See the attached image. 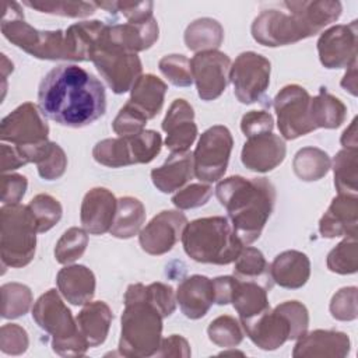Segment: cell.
<instances>
[{"label": "cell", "mask_w": 358, "mask_h": 358, "mask_svg": "<svg viewBox=\"0 0 358 358\" xmlns=\"http://www.w3.org/2000/svg\"><path fill=\"white\" fill-rule=\"evenodd\" d=\"M41 112L50 120L67 127H84L106 110L103 84L76 64L53 67L38 90Z\"/></svg>", "instance_id": "6da1fadb"}, {"label": "cell", "mask_w": 358, "mask_h": 358, "mask_svg": "<svg viewBox=\"0 0 358 358\" xmlns=\"http://www.w3.org/2000/svg\"><path fill=\"white\" fill-rule=\"evenodd\" d=\"M281 8L262 11L252 24L253 39L263 46H285L319 34L338 20L340 1H284Z\"/></svg>", "instance_id": "7a4b0ae2"}, {"label": "cell", "mask_w": 358, "mask_h": 358, "mask_svg": "<svg viewBox=\"0 0 358 358\" xmlns=\"http://www.w3.org/2000/svg\"><path fill=\"white\" fill-rule=\"evenodd\" d=\"M217 199L228 213L229 222L243 245L262 234L275 203L274 186L266 178L229 176L218 182Z\"/></svg>", "instance_id": "3957f363"}, {"label": "cell", "mask_w": 358, "mask_h": 358, "mask_svg": "<svg viewBox=\"0 0 358 358\" xmlns=\"http://www.w3.org/2000/svg\"><path fill=\"white\" fill-rule=\"evenodd\" d=\"M144 284H131L124 292V310L122 313V330L119 352L124 357L155 355L161 344L162 316L144 299Z\"/></svg>", "instance_id": "277c9868"}, {"label": "cell", "mask_w": 358, "mask_h": 358, "mask_svg": "<svg viewBox=\"0 0 358 358\" xmlns=\"http://www.w3.org/2000/svg\"><path fill=\"white\" fill-rule=\"evenodd\" d=\"M182 245L189 257L210 264H229L243 249L229 220L218 215L187 222L182 232Z\"/></svg>", "instance_id": "5b68a950"}, {"label": "cell", "mask_w": 358, "mask_h": 358, "mask_svg": "<svg viewBox=\"0 0 358 358\" xmlns=\"http://www.w3.org/2000/svg\"><path fill=\"white\" fill-rule=\"evenodd\" d=\"M3 10L1 34L13 45L38 59L74 60L66 31H39L31 27L15 1H4Z\"/></svg>", "instance_id": "8992f818"}, {"label": "cell", "mask_w": 358, "mask_h": 358, "mask_svg": "<svg viewBox=\"0 0 358 358\" xmlns=\"http://www.w3.org/2000/svg\"><path fill=\"white\" fill-rule=\"evenodd\" d=\"M36 324L52 336L53 351L62 357L84 355L90 348L70 309L56 289L42 294L32 308Z\"/></svg>", "instance_id": "52a82bcc"}, {"label": "cell", "mask_w": 358, "mask_h": 358, "mask_svg": "<svg viewBox=\"0 0 358 358\" xmlns=\"http://www.w3.org/2000/svg\"><path fill=\"white\" fill-rule=\"evenodd\" d=\"M36 222L28 206L3 204L0 208V256L3 267H24L36 249Z\"/></svg>", "instance_id": "ba28073f"}, {"label": "cell", "mask_w": 358, "mask_h": 358, "mask_svg": "<svg viewBox=\"0 0 358 358\" xmlns=\"http://www.w3.org/2000/svg\"><path fill=\"white\" fill-rule=\"evenodd\" d=\"M108 27L95 42L90 53V60L95 64L102 78L115 94H123L134 85L141 76V60L137 53L127 52L108 39Z\"/></svg>", "instance_id": "9c48e42d"}, {"label": "cell", "mask_w": 358, "mask_h": 358, "mask_svg": "<svg viewBox=\"0 0 358 358\" xmlns=\"http://www.w3.org/2000/svg\"><path fill=\"white\" fill-rule=\"evenodd\" d=\"M234 138L231 131L221 124L207 129L193 152L194 175L201 182H217L227 171Z\"/></svg>", "instance_id": "30bf717a"}, {"label": "cell", "mask_w": 358, "mask_h": 358, "mask_svg": "<svg viewBox=\"0 0 358 358\" xmlns=\"http://www.w3.org/2000/svg\"><path fill=\"white\" fill-rule=\"evenodd\" d=\"M310 95L296 84L285 85L274 98L278 130L285 140H295L315 130L309 113Z\"/></svg>", "instance_id": "8fae6325"}, {"label": "cell", "mask_w": 358, "mask_h": 358, "mask_svg": "<svg viewBox=\"0 0 358 358\" xmlns=\"http://www.w3.org/2000/svg\"><path fill=\"white\" fill-rule=\"evenodd\" d=\"M270 62L256 53H241L231 66L229 80L234 84V92L239 102H259L270 84Z\"/></svg>", "instance_id": "7c38bea8"}, {"label": "cell", "mask_w": 358, "mask_h": 358, "mask_svg": "<svg viewBox=\"0 0 358 358\" xmlns=\"http://www.w3.org/2000/svg\"><path fill=\"white\" fill-rule=\"evenodd\" d=\"M49 126L45 115L32 102H25L7 115L0 124V138L18 147H31L48 141Z\"/></svg>", "instance_id": "4fadbf2b"}, {"label": "cell", "mask_w": 358, "mask_h": 358, "mask_svg": "<svg viewBox=\"0 0 358 358\" xmlns=\"http://www.w3.org/2000/svg\"><path fill=\"white\" fill-rule=\"evenodd\" d=\"M193 81L203 101L218 98L229 83L231 59L218 50L199 52L190 60Z\"/></svg>", "instance_id": "5bb4252c"}, {"label": "cell", "mask_w": 358, "mask_h": 358, "mask_svg": "<svg viewBox=\"0 0 358 358\" xmlns=\"http://www.w3.org/2000/svg\"><path fill=\"white\" fill-rule=\"evenodd\" d=\"M357 21L326 29L317 41L320 63L326 69H343L357 62Z\"/></svg>", "instance_id": "9a60e30c"}, {"label": "cell", "mask_w": 358, "mask_h": 358, "mask_svg": "<svg viewBox=\"0 0 358 358\" xmlns=\"http://www.w3.org/2000/svg\"><path fill=\"white\" fill-rule=\"evenodd\" d=\"M186 224L187 218L183 213L175 210L161 211L140 231L141 249L154 256L169 252L182 236Z\"/></svg>", "instance_id": "2e32d148"}, {"label": "cell", "mask_w": 358, "mask_h": 358, "mask_svg": "<svg viewBox=\"0 0 358 358\" xmlns=\"http://www.w3.org/2000/svg\"><path fill=\"white\" fill-rule=\"evenodd\" d=\"M242 327L253 344L262 350L271 351L291 340V324L280 305L242 323Z\"/></svg>", "instance_id": "e0dca14e"}, {"label": "cell", "mask_w": 358, "mask_h": 358, "mask_svg": "<svg viewBox=\"0 0 358 358\" xmlns=\"http://www.w3.org/2000/svg\"><path fill=\"white\" fill-rule=\"evenodd\" d=\"M162 130L166 133L165 145L171 152H186L197 136L192 105L185 99H175L165 115Z\"/></svg>", "instance_id": "ac0fdd59"}, {"label": "cell", "mask_w": 358, "mask_h": 358, "mask_svg": "<svg viewBox=\"0 0 358 358\" xmlns=\"http://www.w3.org/2000/svg\"><path fill=\"white\" fill-rule=\"evenodd\" d=\"M287 147L284 140L273 133H263L249 137L243 144L242 164L255 172H268L277 168L285 158Z\"/></svg>", "instance_id": "d6986e66"}, {"label": "cell", "mask_w": 358, "mask_h": 358, "mask_svg": "<svg viewBox=\"0 0 358 358\" xmlns=\"http://www.w3.org/2000/svg\"><path fill=\"white\" fill-rule=\"evenodd\" d=\"M117 200L113 193L105 187H94L85 193L80 221L83 228L92 235H102L108 232L113 224Z\"/></svg>", "instance_id": "ffe728a7"}, {"label": "cell", "mask_w": 358, "mask_h": 358, "mask_svg": "<svg viewBox=\"0 0 358 358\" xmlns=\"http://www.w3.org/2000/svg\"><path fill=\"white\" fill-rule=\"evenodd\" d=\"M358 199L352 194H341L333 199L327 211L319 221V231L324 238L357 236Z\"/></svg>", "instance_id": "44dd1931"}, {"label": "cell", "mask_w": 358, "mask_h": 358, "mask_svg": "<svg viewBox=\"0 0 358 358\" xmlns=\"http://www.w3.org/2000/svg\"><path fill=\"white\" fill-rule=\"evenodd\" d=\"M350 352V338L337 330H313L298 338L292 357L295 358H343Z\"/></svg>", "instance_id": "7402d4cb"}, {"label": "cell", "mask_w": 358, "mask_h": 358, "mask_svg": "<svg viewBox=\"0 0 358 358\" xmlns=\"http://www.w3.org/2000/svg\"><path fill=\"white\" fill-rule=\"evenodd\" d=\"M176 302L186 317H203L214 303L213 280L200 274L185 278L178 285Z\"/></svg>", "instance_id": "603a6c76"}, {"label": "cell", "mask_w": 358, "mask_h": 358, "mask_svg": "<svg viewBox=\"0 0 358 358\" xmlns=\"http://www.w3.org/2000/svg\"><path fill=\"white\" fill-rule=\"evenodd\" d=\"M158 22L154 17L141 22L115 24L108 27V39L131 53L151 48L158 39Z\"/></svg>", "instance_id": "cb8c5ba5"}, {"label": "cell", "mask_w": 358, "mask_h": 358, "mask_svg": "<svg viewBox=\"0 0 358 358\" xmlns=\"http://www.w3.org/2000/svg\"><path fill=\"white\" fill-rule=\"evenodd\" d=\"M271 278L282 288L296 289L306 284L310 275V262L299 250H285L275 256L270 266Z\"/></svg>", "instance_id": "d4e9b609"}, {"label": "cell", "mask_w": 358, "mask_h": 358, "mask_svg": "<svg viewBox=\"0 0 358 358\" xmlns=\"http://www.w3.org/2000/svg\"><path fill=\"white\" fill-rule=\"evenodd\" d=\"M56 282L63 298L73 305H85L95 294V275L81 264L63 267L57 273Z\"/></svg>", "instance_id": "484cf974"}, {"label": "cell", "mask_w": 358, "mask_h": 358, "mask_svg": "<svg viewBox=\"0 0 358 358\" xmlns=\"http://www.w3.org/2000/svg\"><path fill=\"white\" fill-rule=\"evenodd\" d=\"M194 173L193 154L171 152L168 159L159 166L151 171V179L154 186L162 193H172L187 183Z\"/></svg>", "instance_id": "4316f807"}, {"label": "cell", "mask_w": 358, "mask_h": 358, "mask_svg": "<svg viewBox=\"0 0 358 358\" xmlns=\"http://www.w3.org/2000/svg\"><path fill=\"white\" fill-rule=\"evenodd\" d=\"M267 289L253 281H242L234 277L231 302L239 315L241 323L252 320L270 309Z\"/></svg>", "instance_id": "83f0119b"}, {"label": "cell", "mask_w": 358, "mask_h": 358, "mask_svg": "<svg viewBox=\"0 0 358 358\" xmlns=\"http://www.w3.org/2000/svg\"><path fill=\"white\" fill-rule=\"evenodd\" d=\"M15 147L27 162L36 164L39 176L46 180L59 179L67 168V157L63 148L53 141L48 140L31 147Z\"/></svg>", "instance_id": "f1b7e54d"}, {"label": "cell", "mask_w": 358, "mask_h": 358, "mask_svg": "<svg viewBox=\"0 0 358 358\" xmlns=\"http://www.w3.org/2000/svg\"><path fill=\"white\" fill-rule=\"evenodd\" d=\"M112 319L110 308L102 301H95L84 305L76 322L90 347H96L106 340Z\"/></svg>", "instance_id": "f546056e"}, {"label": "cell", "mask_w": 358, "mask_h": 358, "mask_svg": "<svg viewBox=\"0 0 358 358\" xmlns=\"http://www.w3.org/2000/svg\"><path fill=\"white\" fill-rule=\"evenodd\" d=\"M129 102L141 110L147 119L155 117L164 105L166 84L154 74H141L131 87Z\"/></svg>", "instance_id": "4dcf8cb0"}, {"label": "cell", "mask_w": 358, "mask_h": 358, "mask_svg": "<svg viewBox=\"0 0 358 358\" xmlns=\"http://www.w3.org/2000/svg\"><path fill=\"white\" fill-rule=\"evenodd\" d=\"M144 221L145 208L143 203L136 197L126 196L117 200L116 214L109 232L115 238L129 239L141 229Z\"/></svg>", "instance_id": "1f68e13d"}, {"label": "cell", "mask_w": 358, "mask_h": 358, "mask_svg": "<svg viewBox=\"0 0 358 358\" xmlns=\"http://www.w3.org/2000/svg\"><path fill=\"white\" fill-rule=\"evenodd\" d=\"M234 277L242 281L257 282L267 291L273 288L274 282L270 273V264L266 262L263 253L259 249L250 246L243 248L236 257Z\"/></svg>", "instance_id": "d6a6232c"}, {"label": "cell", "mask_w": 358, "mask_h": 358, "mask_svg": "<svg viewBox=\"0 0 358 358\" xmlns=\"http://www.w3.org/2000/svg\"><path fill=\"white\" fill-rule=\"evenodd\" d=\"M309 113L315 129H336L344 123L347 108L337 96L320 88V92L310 98Z\"/></svg>", "instance_id": "836d02e7"}, {"label": "cell", "mask_w": 358, "mask_h": 358, "mask_svg": "<svg viewBox=\"0 0 358 358\" xmlns=\"http://www.w3.org/2000/svg\"><path fill=\"white\" fill-rule=\"evenodd\" d=\"M224 39L221 24L213 18H199L190 22L185 31V43L193 52L215 50Z\"/></svg>", "instance_id": "e575fe53"}, {"label": "cell", "mask_w": 358, "mask_h": 358, "mask_svg": "<svg viewBox=\"0 0 358 358\" xmlns=\"http://www.w3.org/2000/svg\"><path fill=\"white\" fill-rule=\"evenodd\" d=\"M330 166L331 162L327 152L316 147L301 148L292 161L295 175L305 182L322 179L329 172Z\"/></svg>", "instance_id": "d590c367"}, {"label": "cell", "mask_w": 358, "mask_h": 358, "mask_svg": "<svg viewBox=\"0 0 358 358\" xmlns=\"http://www.w3.org/2000/svg\"><path fill=\"white\" fill-rule=\"evenodd\" d=\"M334 186L341 194L357 196L358 182V150L343 148L333 159Z\"/></svg>", "instance_id": "8d00e7d4"}, {"label": "cell", "mask_w": 358, "mask_h": 358, "mask_svg": "<svg viewBox=\"0 0 358 358\" xmlns=\"http://www.w3.org/2000/svg\"><path fill=\"white\" fill-rule=\"evenodd\" d=\"M92 157L98 164L109 168H120L134 164L127 137L98 141L92 150Z\"/></svg>", "instance_id": "74e56055"}, {"label": "cell", "mask_w": 358, "mask_h": 358, "mask_svg": "<svg viewBox=\"0 0 358 358\" xmlns=\"http://www.w3.org/2000/svg\"><path fill=\"white\" fill-rule=\"evenodd\" d=\"M1 316L15 319L24 316L32 305L31 289L20 282H7L1 288Z\"/></svg>", "instance_id": "f35d334b"}, {"label": "cell", "mask_w": 358, "mask_h": 358, "mask_svg": "<svg viewBox=\"0 0 358 358\" xmlns=\"http://www.w3.org/2000/svg\"><path fill=\"white\" fill-rule=\"evenodd\" d=\"M28 208L34 215V220L36 222V229L39 234L52 229L59 222L63 213V208L59 200L45 193L36 194L28 203Z\"/></svg>", "instance_id": "ab89813d"}, {"label": "cell", "mask_w": 358, "mask_h": 358, "mask_svg": "<svg viewBox=\"0 0 358 358\" xmlns=\"http://www.w3.org/2000/svg\"><path fill=\"white\" fill-rule=\"evenodd\" d=\"M88 232L84 228L71 227L60 236L55 248V257L60 264H70L80 259L88 245Z\"/></svg>", "instance_id": "60d3db41"}, {"label": "cell", "mask_w": 358, "mask_h": 358, "mask_svg": "<svg viewBox=\"0 0 358 358\" xmlns=\"http://www.w3.org/2000/svg\"><path fill=\"white\" fill-rule=\"evenodd\" d=\"M327 267L337 274H352L358 268L357 236H345L327 256Z\"/></svg>", "instance_id": "b9f144b4"}, {"label": "cell", "mask_w": 358, "mask_h": 358, "mask_svg": "<svg viewBox=\"0 0 358 358\" xmlns=\"http://www.w3.org/2000/svg\"><path fill=\"white\" fill-rule=\"evenodd\" d=\"M208 338L218 347L224 348H234L239 345L243 340V331L241 329L239 322L229 316V315H222L215 317L208 329H207Z\"/></svg>", "instance_id": "7bdbcfd3"}, {"label": "cell", "mask_w": 358, "mask_h": 358, "mask_svg": "<svg viewBox=\"0 0 358 358\" xmlns=\"http://www.w3.org/2000/svg\"><path fill=\"white\" fill-rule=\"evenodd\" d=\"M22 4L35 8L41 13L46 14H56L63 17H71V18H84L95 13V3L94 1H43V0H35V1H22Z\"/></svg>", "instance_id": "ee69618b"}, {"label": "cell", "mask_w": 358, "mask_h": 358, "mask_svg": "<svg viewBox=\"0 0 358 358\" xmlns=\"http://www.w3.org/2000/svg\"><path fill=\"white\" fill-rule=\"evenodd\" d=\"M134 164H148L161 151L162 138L158 131L143 130L138 134L127 136Z\"/></svg>", "instance_id": "f6af8a7d"}, {"label": "cell", "mask_w": 358, "mask_h": 358, "mask_svg": "<svg viewBox=\"0 0 358 358\" xmlns=\"http://www.w3.org/2000/svg\"><path fill=\"white\" fill-rule=\"evenodd\" d=\"M161 73L176 87H189L193 83L190 60L185 55H166L159 63Z\"/></svg>", "instance_id": "bcb514c9"}, {"label": "cell", "mask_w": 358, "mask_h": 358, "mask_svg": "<svg viewBox=\"0 0 358 358\" xmlns=\"http://www.w3.org/2000/svg\"><path fill=\"white\" fill-rule=\"evenodd\" d=\"M147 120L148 119L145 117V115L127 101L113 119L112 129L116 134H119V137L134 136L144 130Z\"/></svg>", "instance_id": "7dc6e473"}, {"label": "cell", "mask_w": 358, "mask_h": 358, "mask_svg": "<svg viewBox=\"0 0 358 358\" xmlns=\"http://www.w3.org/2000/svg\"><path fill=\"white\" fill-rule=\"evenodd\" d=\"M144 299L150 302L162 317H168L175 312L176 295L173 288L164 282H152L144 287Z\"/></svg>", "instance_id": "c3c4849f"}, {"label": "cell", "mask_w": 358, "mask_h": 358, "mask_svg": "<svg viewBox=\"0 0 358 358\" xmlns=\"http://www.w3.org/2000/svg\"><path fill=\"white\" fill-rule=\"evenodd\" d=\"M96 7L105 8L106 11H120L127 22H141L152 17V1H94Z\"/></svg>", "instance_id": "681fc988"}, {"label": "cell", "mask_w": 358, "mask_h": 358, "mask_svg": "<svg viewBox=\"0 0 358 358\" xmlns=\"http://www.w3.org/2000/svg\"><path fill=\"white\" fill-rule=\"evenodd\" d=\"M330 313L334 319L348 322L357 319V287L337 291L330 301Z\"/></svg>", "instance_id": "f907efd6"}, {"label": "cell", "mask_w": 358, "mask_h": 358, "mask_svg": "<svg viewBox=\"0 0 358 358\" xmlns=\"http://www.w3.org/2000/svg\"><path fill=\"white\" fill-rule=\"evenodd\" d=\"M213 194V189L210 185L206 183H192L182 190H179L173 197L172 203L179 210H189L196 208L208 201Z\"/></svg>", "instance_id": "816d5d0a"}, {"label": "cell", "mask_w": 358, "mask_h": 358, "mask_svg": "<svg viewBox=\"0 0 358 358\" xmlns=\"http://www.w3.org/2000/svg\"><path fill=\"white\" fill-rule=\"evenodd\" d=\"M29 345L27 331L15 323H7L0 329V350L8 355H20Z\"/></svg>", "instance_id": "f5cc1de1"}, {"label": "cell", "mask_w": 358, "mask_h": 358, "mask_svg": "<svg viewBox=\"0 0 358 358\" xmlns=\"http://www.w3.org/2000/svg\"><path fill=\"white\" fill-rule=\"evenodd\" d=\"M280 308L287 315L291 324V340H298L303 336L309 326V313L303 303L298 301H285L280 303Z\"/></svg>", "instance_id": "db71d44e"}, {"label": "cell", "mask_w": 358, "mask_h": 358, "mask_svg": "<svg viewBox=\"0 0 358 358\" xmlns=\"http://www.w3.org/2000/svg\"><path fill=\"white\" fill-rule=\"evenodd\" d=\"M274 127V119L271 113L266 110H250L242 116L241 130L249 138L263 133H271Z\"/></svg>", "instance_id": "11a10c76"}, {"label": "cell", "mask_w": 358, "mask_h": 358, "mask_svg": "<svg viewBox=\"0 0 358 358\" xmlns=\"http://www.w3.org/2000/svg\"><path fill=\"white\" fill-rule=\"evenodd\" d=\"M1 201L3 204H20L25 194L28 180L20 173H3L1 176Z\"/></svg>", "instance_id": "9f6ffc18"}, {"label": "cell", "mask_w": 358, "mask_h": 358, "mask_svg": "<svg viewBox=\"0 0 358 358\" xmlns=\"http://www.w3.org/2000/svg\"><path fill=\"white\" fill-rule=\"evenodd\" d=\"M190 345L186 338L178 334H172L161 340L159 348L155 355L158 357H190Z\"/></svg>", "instance_id": "6f0895ef"}, {"label": "cell", "mask_w": 358, "mask_h": 358, "mask_svg": "<svg viewBox=\"0 0 358 358\" xmlns=\"http://www.w3.org/2000/svg\"><path fill=\"white\" fill-rule=\"evenodd\" d=\"M0 152H1L0 154V157H1L0 169L3 173L6 171H13V169H17V168L28 164L15 145H7L6 143H3L0 147Z\"/></svg>", "instance_id": "680465c9"}, {"label": "cell", "mask_w": 358, "mask_h": 358, "mask_svg": "<svg viewBox=\"0 0 358 358\" xmlns=\"http://www.w3.org/2000/svg\"><path fill=\"white\" fill-rule=\"evenodd\" d=\"M234 284V275H222L213 280L214 302L218 305H227L231 302V291Z\"/></svg>", "instance_id": "91938a15"}, {"label": "cell", "mask_w": 358, "mask_h": 358, "mask_svg": "<svg viewBox=\"0 0 358 358\" xmlns=\"http://www.w3.org/2000/svg\"><path fill=\"white\" fill-rule=\"evenodd\" d=\"M347 69L348 70L341 80V87L347 90L351 95H357V62L351 63Z\"/></svg>", "instance_id": "94428289"}, {"label": "cell", "mask_w": 358, "mask_h": 358, "mask_svg": "<svg viewBox=\"0 0 358 358\" xmlns=\"http://www.w3.org/2000/svg\"><path fill=\"white\" fill-rule=\"evenodd\" d=\"M341 144L344 148H357L358 136H357V117L352 119L351 124L344 130L341 136Z\"/></svg>", "instance_id": "6125c7cd"}, {"label": "cell", "mask_w": 358, "mask_h": 358, "mask_svg": "<svg viewBox=\"0 0 358 358\" xmlns=\"http://www.w3.org/2000/svg\"><path fill=\"white\" fill-rule=\"evenodd\" d=\"M13 63L6 57V55H1V74H3V91H6V80L10 71H13Z\"/></svg>", "instance_id": "be15d7a7"}]
</instances>
